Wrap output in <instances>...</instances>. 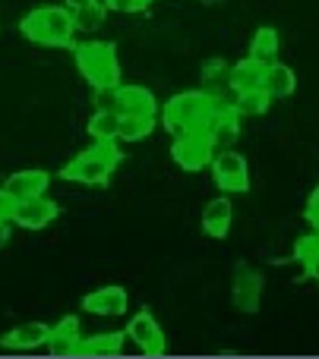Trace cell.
<instances>
[{
  "label": "cell",
  "instance_id": "obj_1",
  "mask_svg": "<svg viewBox=\"0 0 319 359\" xmlns=\"http://www.w3.org/2000/svg\"><path fill=\"white\" fill-rule=\"evenodd\" d=\"M73 10L67 4L63 6H35L32 13H25L22 19V35L35 44H51V48H60V44L73 41Z\"/></svg>",
  "mask_w": 319,
  "mask_h": 359
},
{
  "label": "cell",
  "instance_id": "obj_2",
  "mask_svg": "<svg viewBox=\"0 0 319 359\" xmlns=\"http://www.w3.org/2000/svg\"><path fill=\"white\" fill-rule=\"evenodd\" d=\"M215 98L212 92H181L162 107V120L171 133H196V130H206L209 117H212Z\"/></svg>",
  "mask_w": 319,
  "mask_h": 359
},
{
  "label": "cell",
  "instance_id": "obj_3",
  "mask_svg": "<svg viewBox=\"0 0 319 359\" xmlns=\"http://www.w3.org/2000/svg\"><path fill=\"white\" fill-rule=\"evenodd\" d=\"M117 161H120L117 139H98L89 151H82L76 161H70L60 170V177L86 183V186H105L111 180V170L117 168Z\"/></svg>",
  "mask_w": 319,
  "mask_h": 359
},
{
  "label": "cell",
  "instance_id": "obj_4",
  "mask_svg": "<svg viewBox=\"0 0 319 359\" xmlns=\"http://www.w3.org/2000/svg\"><path fill=\"white\" fill-rule=\"evenodd\" d=\"M76 67L82 79L92 88H117L120 86V63L117 50L108 41H86L76 48Z\"/></svg>",
  "mask_w": 319,
  "mask_h": 359
},
{
  "label": "cell",
  "instance_id": "obj_5",
  "mask_svg": "<svg viewBox=\"0 0 319 359\" xmlns=\"http://www.w3.org/2000/svg\"><path fill=\"white\" fill-rule=\"evenodd\" d=\"M171 158L181 164L183 170H202L212 164L215 158V145L206 136V130L196 133H177L174 145H171Z\"/></svg>",
  "mask_w": 319,
  "mask_h": 359
},
{
  "label": "cell",
  "instance_id": "obj_6",
  "mask_svg": "<svg viewBox=\"0 0 319 359\" xmlns=\"http://www.w3.org/2000/svg\"><path fill=\"white\" fill-rule=\"evenodd\" d=\"M212 177L221 192H247L250 189V170H247V158L234 149H221L212 158Z\"/></svg>",
  "mask_w": 319,
  "mask_h": 359
},
{
  "label": "cell",
  "instance_id": "obj_7",
  "mask_svg": "<svg viewBox=\"0 0 319 359\" xmlns=\"http://www.w3.org/2000/svg\"><path fill=\"white\" fill-rule=\"evenodd\" d=\"M126 337H130L145 356H162L164 353V331H162V325L155 322V316H152L149 309L136 312V316L126 322Z\"/></svg>",
  "mask_w": 319,
  "mask_h": 359
},
{
  "label": "cell",
  "instance_id": "obj_8",
  "mask_svg": "<svg viewBox=\"0 0 319 359\" xmlns=\"http://www.w3.org/2000/svg\"><path fill=\"white\" fill-rule=\"evenodd\" d=\"M57 215H60V208H57L54 198L32 196V198H22V202H16L10 221L16 224V227H22V230H41V227H48V224L54 221Z\"/></svg>",
  "mask_w": 319,
  "mask_h": 359
},
{
  "label": "cell",
  "instance_id": "obj_9",
  "mask_svg": "<svg viewBox=\"0 0 319 359\" xmlns=\"http://www.w3.org/2000/svg\"><path fill=\"white\" fill-rule=\"evenodd\" d=\"M114 111L120 117H155L158 101L145 86H117L114 88Z\"/></svg>",
  "mask_w": 319,
  "mask_h": 359
},
{
  "label": "cell",
  "instance_id": "obj_10",
  "mask_svg": "<svg viewBox=\"0 0 319 359\" xmlns=\"http://www.w3.org/2000/svg\"><path fill=\"white\" fill-rule=\"evenodd\" d=\"M206 136L212 139L215 151L231 149L240 136V114L234 111L231 104H215L212 117H209V123H206Z\"/></svg>",
  "mask_w": 319,
  "mask_h": 359
},
{
  "label": "cell",
  "instance_id": "obj_11",
  "mask_svg": "<svg viewBox=\"0 0 319 359\" xmlns=\"http://www.w3.org/2000/svg\"><path fill=\"white\" fill-rule=\"evenodd\" d=\"M126 303H130V297H126L124 287L111 284L82 297V312H89V316H124Z\"/></svg>",
  "mask_w": 319,
  "mask_h": 359
},
{
  "label": "cell",
  "instance_id": "obj_12",
  "mask_svg": "<svg viewBox=\"0 0 319 359\" xmlns=\"http://www.w3.org/2000/svg\"><path fill=\"white\" fill-rule=\"evenodd\" d=\"M259 297H263V274L256 268L240 265L237 274H234V306L240 312H256Z\"/></svg>",
  "mask_w": 319,
  "mask_h": 359
},
{
  "label": "cell",
  "instance_id": "obj_13",
  "mask_svg": "<svg viewBox=\"0 0 319 359\" xmlns=\"http://www.w3.org/2000/svg\"><path fill=\"white\" fill-rule=\"evenodd\" d=\"M266 67H269V63L256 60V57L237 60L231 69H228V86H231V92L237 95V92H250V88H263Z\"/></svg>",
  "mask_w": 319,
  "mask_h": 359
},
{
  "label": "cell",
  "instance_id": "obj_14",
  "mask_svg": "<svg viewBox=\"0 0 319 359\" xmlns=\"http://www.w3.org/2000/svg\"><path fill=\"white\" fill-rule=\"evenodd\" d=\"M51 186V177L44 174V170H16V174L6 177L4 189L10 192L16 202H22V198H32V196H44Z\"/></svg>",
  "mask_w": 319,
  "mask_h": 359
},
{
  "label": "cell",
  "instance_id": "obj_15",
  "mask_svg": "<svg viewBox=\"0 0 319 359\" xmlns=\"http://www.w3.org/2000/svg\"><path fill=\"white\" fill-rule=\"evenodd\" d=\"M231 221H234V205H231V198H228V192L212 198V202L202 208V230H206L209 236H215V240L228 236Z\"/></svg>",
  "mask_w": 319,
  "mask_h": 359
},
{
  "label": "cell",
  "instance_id": "obj_16",
  "mask_svg": "<svg viewBox=\"0 0 319 359\" xmlns=\"http://www.w3.org/2000/svg\"><path fill=\"white\" fill-rule=\"evenodd\" d=\"M48 337H51V325L25 322V325H16V328L4 337V347L6 350H38L48 344Z\"/></svg>",
  "mask_w": 319,
  "mask_h": 359
},
{
  "label": "cell",
  "instance_id": "obj_17",
  "mask_svg": "<svg viewBox=\"0 0 319 359\" xmlns=\"http://www.w3.org/2000/svg\"><path fill=\"white\" fill-rule=\"evenodd\" d=\"M44 347H48L51 356H76V347H79V322L73 316H67L57 328H51V337Z\"/></svg>",
  "mask_w": 319,
  "mask_h": 359
},
{
  "label": "cell",
  "instance_id": "obj_18",
  "mask_svg": "<svg viewBox=\"0 0 319 359\" xmlns=\"http://www.w3.org/2000/svg\"><path fill=\"white\" fill-rule=\"evenodd\" d=\"M263 88L272 95V98H288V95H294V88H297V76H294V69H291L288 63L272 60L269 67H266Z\"/></svg>",
  "mask_w": 319,
  "mask_h": 359
},
{
  "label": "cell",
  "instance_id": "obj_19",
  "mask_svg": "<svg viewBox=\"0 0 319 359\" xmlns=\"http://www.w3.org/2000/svg\"><path fill=\"white\" fill-rule=\"evenodd\" d=\"M126 334H92V337H79L76 356H117L124 347Z\"/></svg>",
  "mask_w": 319,
  "mask_h": 359
},
{
  "label": "cell",
  "instance_id": "obj_20",
  "mask_svg": "<svg viewBox=\"0 0 319 359\" xmlns=\"http://www.w3.org/2000/svg\"><path fill=\"white\" fill-rule=\"evenodd\" d=\"M269 104H272V95L266 88H250V92H237L231 107L240 117H259V114L269 111Z\"/></svg>",
  "mask_w": 319,
  "mask_h": 359
},
{
  "label": "cell",
  "instance_id": "obj_21",
  "mask_svg": "<svg viewBox=\"0 0 319 359\" xmlns=\"http://www.w3.org/2000/svg\"><path fill=\"white\" fill-rule=\"evenodd\" d=\"M250 57H256V60H263V63L278 60V32L269 29V25H263V29L253 32Z\"/></svg>",
  "mask_w": 319,
  "mask_h": 359
},
{
  "label": "cell",
  "instance_id": "obj_22",
  "mask_svg": "<svg viewBox=\"0 0 319 359\" xmlns=\"http://www.w3.org/2000/svg\"><path fill=\"white\" fill-rule=\"evenodd\" d=\"M89 136H92L95 142H98V139H117L120 136V114L98 107V111L92 114V120H89Z\"/></svg>",
  "mask_w": 319,
  "mask_h": 359
},
{
  "label": "cell",
  "instance_id": "obj_23",
  "mask_svg": "<svg viewBox=\"0 0 319 359\" xmlns=\"http://www.w3.org/2000/svg\"><path fill=\"white\" fill-rule=\"evenodd\" d=\"M108 19V6L101 4V0H95V4H86V6H76L73 10V22L79 32H95L101 29Z\"/></svg>",
  "mask_w": 319,
  "mask_h": 359
},
{
  "label": "cell",
  "instance_id": "obj_24",
  "mask_svg": "<svg viewBox=\"0 0 319 359\" xmlns=\"http://www.w3.org/2000/svg\"><path fill=\"white\" fill-rule=\"evenodd\" d=\"M152 126H155V117H120V136L124 142H139V139H145L152 133Z\"/></svg>",
  "mask_w": 319,
  "mask_h": 359
},
{
  "label": "cell",
  "instance_id": "obj_25",
  "mask_svg": "<svg viewBox=\"0 0 319 359\" xmlns=\"http://www.w3.org/2000/svg\"><path fill=\"white\" fill-rule=\"evenodd\" d=\"M152 0H105V6L111 13H143L149 10Z\"/></svg>",
  "mask_w": 319,
  "mask_h": 359
},
{
  "label": "cell",
  "instance_id": "obj_26",
  "mask_svg": "<svg viewBox=\"0 0 319 359\" xmlns=\"http://www.w3.org/2000/svg\"><path fill=\"white\" fill-rule=\"evenodd\" d=\"M307 221L313 224V230H319V186L310 192V198H307Z\"/></svg>",
  "mask_w": 319,
  "mask_h": 359
},
{
  "label": "cell",
  "instance_id": "obj_27",
  "mask_svg": "<svg viewBox=\"0 0 319 359\" xmlns=\"http://www.w3.org/2000/svg\"><path fill=\"white\" fill-rule=\"evenodd\" d=\"M13 208H16V198H13L6 189H0V221H10Z\"/></svg>",
  "mask_w": 319,
  "mask_h": 359
},
{
  "label": "cell",
  "instance_id": "obj_28",
  "mask_svg": "<svg viewBox=\"0 0 319 359\" xmlns=\"http://www.w3.org/2000/svg\"><path fill=\"white\" fill-rule=\"evenodd\" d=\"M307 274H310V278H316V280H319V255H313V259L307 262Z\"/></svg>",
  "mask_w": 319,
  "mask_h": 359
},
{
  "label": "cell",
  "instance_id": "obj_29",
  "mask_svg": "<svg viewBox=\"0 0 319 359\" xmlns=\"http://www.w3.org/2000/svg\"><path fill=\"white\" fill-rule=\"evenodd\" d=\"M10 240V221H0V246H6Z\"/></svg>",
  "mask_w": 319,
  "mask_h": 359
},
{
  "label": "cell",
  "instance_id": "obj_30",
  "mask_svg": "<svg viewBox=\"0 0 319 359\" xmlns=\"http://www.w3.org/2000/svg\"><path fill=\"white\" fill-rule=\"evenodd\" d=\"M63 4L70 6V10H76V6H86V4H95V0H63Z\"/></svg>",
  "mask_w": 319,
  "mask_h": 359
}]
</instances>
